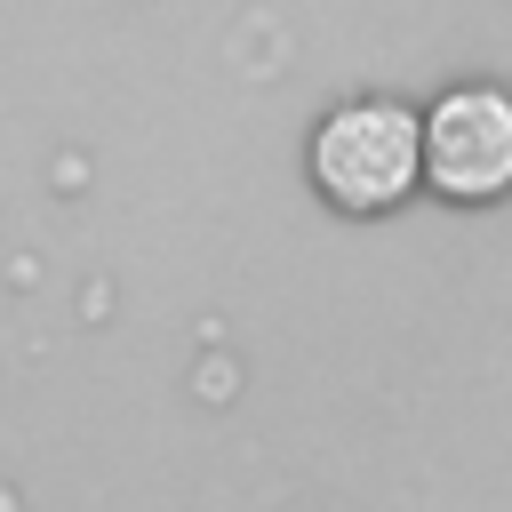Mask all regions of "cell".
Returning <instances> with one entry per match:
<instances>
[{"label":"cell","mask_w":512,"mask_h":512,"mask_svg":"<svg viewBox=\"0 0 512 512\" xmlns=\"http://www.w3.org/2000/svg\"><path fill=\"white\" fill-rule=\"evenodd\" d=\"M312 184L344 216H384L424 184V112L400 96H352L312 128Z\"/></svg>","instance_id":"1"},{"label":"cell","mask_w":512,"mask_h":512,"mask_svg":"<svg viewBox=\"0 0 512 512\" xmlns=\"http://www.w3.org/2000/svg\"><path fill=\"white\" fill-rule=\"evenodd\" d=\"M424 184L464 208L512 192V88L464 80L424 104Z\"/></svg>","instance_id":"2"}]
</instances>
